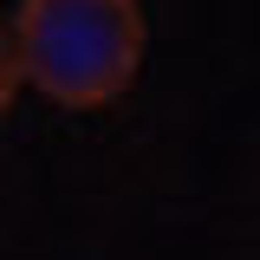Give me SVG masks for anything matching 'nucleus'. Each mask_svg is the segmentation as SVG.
<instances>
[{"mask_svg": "<svg viewBox=\"0 0 260 260\" xmlns=\"http://www.w3.org/2000/svg\"><path fill=\"white\" fill-rule=\"evenodd\" d=\"M26 85L65 104L98 111L117 91H130L143 65V13L137 0H26L13 13Z\"/></svg>", "mask_w": 260, "mask_h": 260, "instance_id": "nucleus-1", "label": "nucleus"}, {"mask_svg": "<svg viewBox=\"0 0 260 260\" xmlns=\"http://www.w3.org/2000/svg\"><path fill=\"white\" fill-rule=\"evenodd\" d=\"M20 78H26V59H20V32L0 20V117L13 111V91H20Z\"/></svg>", "mask_w": 260, "mask_h": 260, "instance_id": "nucleus-2", "label": "nucleus"}]
</instances>
